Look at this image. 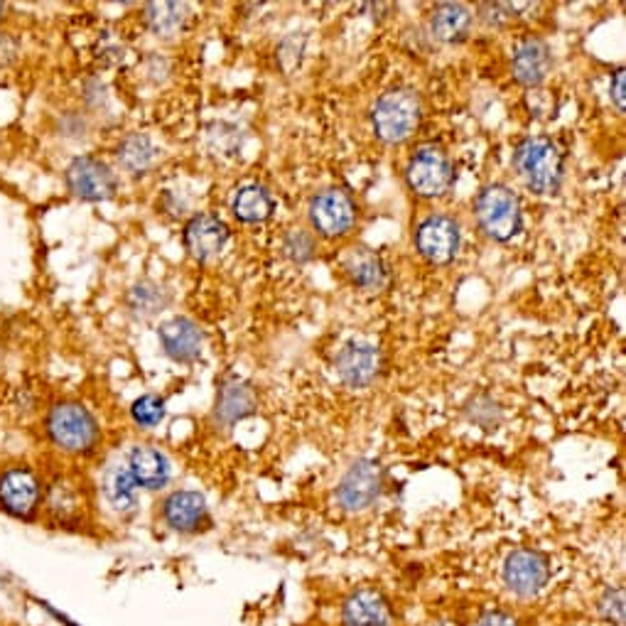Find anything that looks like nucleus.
I'll return each instance as SVG.
<instances>
[{
    "instance_id": "f257e3e1",
    "label": "nucleus",
    "mask_w": 626,
    "mask_h": 626,
    "mask_svg": "<svg viewBox=\"0 0 626 626\" xmlns=\"http://www.w3.org/2000/svg\"><path fill=\"white\" fill-rule=\"evenodd\" d=\"M47 445L64 457H89L99 450L101 425L79 400H57L42 416Z\"/></svg>"
},
{
    "instance_id": "f03ea898",
    "label": "nucleus",
    "mask_w": 626,
    "mask_h": 626,
    "mask_svg": "<svg viewBox=\"0 0 626 626\" xmlns=\"http://www.w3.org/2000/svg\"><path fill=\"white\" fill-rule=\"evenodd\" d=\"M44 477L28 459L0 465V514L20 524H38L42 516Z\"/></svg>"
},
{
    "instance_id": "7ed1b4c3",
    "label": "nucleus",
    "mask_w": 626,
    "mask_h": 626,
    "mask_svg": "<svg viewBox=\"0 0 626 626\" xmlns=\"http://www.w3.org/2000/svg\"><path fill=\"white\" fill-rule=\"evenodd\" d=\"M514 168L530 192L555 195L565 177V158L550 138L530 136L516 146Z\"/></svg>"
},
{
    "instance_id": "20e7f679",
    "label": "nucleus",
    "mask_w": 626,
    "mask_h": 626,
    "mask_svg": "<svg viewBox=\"0 0 626 626\" xmlns=\"http://www.w3.org/2000/svg\"><path fill=\"white\" fill-rule=\"evenodd\" d=\"M423 118L420 97L413 89H391L371 109V126L379 140L388 146H400L418 131Z\"/></svg>"
},
{
    "instance_id": "39448f33",
    "label": "nucleus",
    "mask_w": 626,
    "mask_h": 626,
    "mask_svg": "<svg viewBox=\"0 0 626 626\" xmlns=\"http://www.w3.org/2000/svg\"><path fill=\"white\" fill-rule=\"evenodd\" d=\"M64 187L79 202L99 205L109 202L121 190V180L109 160L91 152H81L67 162L64 168Z\"/></svg>"
},
{
    "instance_id": "423d86ee",
    "label": "nucleus",
    "mask_w": 626,
    "mask_h": 626,
    "mask_svg": "<svg viewBox=\"0 0 626 626\" xmlns=\"http://www.w3.org/2000/svg\"><path fill=\"white\" fill-rule=\"evenodd\" d=\"M475 215L479 229L489 236L491 241L506 244L516 239L524 229V211L521 202L514 195L511 187L506 185H487L477 197Z\"/></svg>"
},
{
    "instance_id": "0eeeda50",
    "label": "nucleus",
    "mask_w": 626,
    "mask_h": 626,
    "mask_svg": "<svg viewBox=\"0 0 626 626\" xmlns=\"http://www.w3.org/2000/svg\"><path fill=\"white\" fill-rule=\"evenodd\" d=\"M455 168L443 148L425 146L406 165V182L423 199L443 197L453 187Z\"/></svg>"
},
{
    "instance_id": "6e6552de",
    "label": "nucleus",
    "mask_w": 626,
    "mask_h": 626,
    "mask_svg": "<svg viewBox=\"0 0 626 626\" xmlns=\"http://www.w3.org/2000/svg\"><path fill=\"white\" fill-rule=\"evenodd\" d=\"M87 499L79 484L69 475H52L44 479L42 516L52 528H77L85 521Z\"/></svg>"
},
{
    "instance_id": "1a4fd4ad",
    "label": "nucleus",
    "mask_w": 626,
    "mask_h": 626,
    "mask_svg": "<svg viewBox=\"0 0 626 626\" xmlns=\"http://www.w3.org/2000/svg\"><path fill=\"white\" fill-rule=\"evenodd\" d=\"M384 491V469L376 459H357L337 487V501L345 511L361 514L379 501Z\"/></svg>"
},
{
    "instance_id": "9d476101",
    "label": "nucleus",
    "mask_w": 626,
    "mask_h": 626,
    "mask_svg": "<svg viewBox=\"0 0 626 626\" xmlns=\"http://www.w3.org/2000/svg\"><path fill=\"white\" fill-rule=\"evenodd\" d=\"M307 217H310L312 229L325 239H341L357 223V202L349 192L332 187V190L312 197Z\"/></svg>"
},
{
    "instance_id": "9b49d317",
    "label": "nucleus",
    "mask_w": 626,
    "mask_h": 626,
    "mask_svg": "<svg viewBox=\"0 0 626 626\" xmlns=\"http://www.w3.org/2000/svg\"><path fill=\"white\" fill-rule=\"evenodd\" d=\"M459 223L447 215L425 217L416 229V248L425 261L433 266H447L455 261L459 251Z\"/></svg>"
},
{
    "instance_id": "f8f14e48",
    "label": "nucleus",
    "mask_w": 626,
    "mask_h": 626,
    "mask_svg": "<svg viewBox=\"0 0 626 626\" xmlns=\"http://www.w3.org/2000/svg\"><path fill=\"white\" fill-rule=\"evenodd\" d=\"M550 565L546 555L530 548L514 550L504 563V583L516 597H538L548 585Z\"/></svg>"
},
{
    "instance_id": "ddd939ff",
    "label": "nucleus",
    "mask_w": 626,
    "mask_h": 626,
    "mask_svg": "<svg viewBox=\"0 0 626 626\" xmlns=\"http://www.w3.org/2000/svg\"><path fill=\"white\" fill-rule=\"evenodd\" d=\"M160 516L165 526L175 534H197L209 521V506L205 494L195 489H177L162 499Z\"/></svg>"
},
{
    "instance_id": "4468645a",
    "label": "nucleus",
    "mask_w": 626,
    "mask_h": 626,
    "mask_svg": "<svg viewBox=\"0 0 626 626\" xmlns=\"http://www.w3.org/2000/svg\"><path fill=\"white\" fill-rule=\"evenodd\" d=\"M123 463L128 471H131L136 487L143 491H162L172 479L170 457L156 445H133L131 450L126 453Z\"/></svg>"
},
{
    "instance_id": "2eb2a0df",
    "label": "nucleus",
    "mask_w": 626,
    "mask_h": 626,
    "mask_svg": "<svg viewBox=\"0 0 626 626\" xmlns=\"http://www.w3.org/2000/svg\"><path fill=\"white\" fill-rule=\"evenodd\" d=\"M158 339L162 351L177 364H195L202 357L205 335L190 317L175 315L170 320H165L158 329Z\"/></svg>"
},
{
    "instance_id": "dca6fc26",
    "label": "nucleus",
    "mask_w": 626,
    "mask_h": 626,
    "mask_svg": "<svg viewBox=\"0 0 626 626\" xmlns=\"http://www.w3.org/2000/svg\"><path fill=\"white\" fill-rule=\"evenodd\" d=\"M229 241V227L217 215H195L185 223L182 244L195 261L207 264L217 258Z\"/></svg>"
},
{
    "instance_id": "f3484780",
    "label": "nucleus",
    "mask_w": 626,
    "mask_h": 626,
    "mask_svg": "<svg viewBox=\"0 0 626 626\" xmlns=\"http://www.w3.org/2000/svg\"><path fill=\"white\" fill-rule=\"evenodd\" d=\"M381 357L379 349L364 341H351L337 357V374L349 388H366L371 386L376 374H379Z\"/></svg>"
},
{
    "instance_id": "a211bd4d",
    "label": "nucleus",
    "mask_w": 626,
    "mask_h": 626,
    "mask_svg": "<svg viewBox=\"0 0 626 626\" xmlns=\"http://www.w3.org/2000/svg\"><path fill=\"white\" fill-rule=\"evenodd\" d=\"M160 160V148L148 133H128L116 146V162L126 175L146 177Z\"/></svg>"
},
{
    "instance_id": "6ab92c4d",
    "label": "nucleus",
    "mask_w": 626,
    "mask_h": 626,
    "mask_svg": "<svg viewBox=\"0 0 626 626\" xmlns=\"http://www.w3.org/2000/svg\"><path fill=\"white\" fill-rule=\"evenodd\" d=\"M511 67H514V77L521 87L543 85L550 72V47L538 38H528L524 42H518L514 50Z\"/></svg>"
},
{
    "instance_id": "aec40b11",
    "label": "nucleus",
    "mask_w": 626,
    "mask_h": 626,
    "mask_svg": "<svg viewBox=\"0 0 626 626\" xmlns=\"http://www.w3.org/2000/svg\"><path fill=\"white\" fill-rule=\"evenodd\" d=\"M347 626H391V607L376 589H357L341 607Z\"/></svg>"
},
{
    "instance_id": "412c9836",
    "label": "nucleus",
    "mask_w": 626,
    "mask_h": 626,
    "mask_svg": "<svg viewBox=\"0 0 626 626\" xmlns=\"http://www.w3.org/2000/svg\"><path fill=\"white\" fill-rule=\"evenodd\" d=\"M101 494L103 501L111 506L116 514H131L138 501V487L128 471L126 463H111L101 475Z\"/></svg>"
},
{
    "instance_id": "4be33fe9",
    "label": "nucleus",
    "mask_w": 626,
    "mask_h": 626,
    "mask_svg": "<svg viewBox=\"0 0 626 626\" xmlns=\"http://www.w3.org/2000/svg\"><path fill=\"white\" fill-rule=\"evenodd\" d=\"M430 30L440 42H465L471 30V13L463 3H440L433 10Z\"/></svg>"
},
{
    "instance_id": "5701e85b",
    "label": "nucleus",
    "mask_w": 626,
    "mask_h": 626,
    "mask_svg": "<svg viewBox=\"0 0 626 626\" xmlns=\"http://www.w3.org/2000/svg\"><path fill=\"white\" fill-rule=\"evenodd\" d=\"M233 217L244 223H264L276 211V199L261 185H246L231 199Z\"/></svg>"
},
{
    "instance_id": "b1692460",
    "label": "nucleus",
    "mask_w": 626,
    "mask_h": 626,
    "mask_svg": "<svg viewBox=\"0 0 626 626\" xmlns=\"http://www.w3.org/2000/svg\"><path fill=\"white\" fill-rule=\"evenodd\" d=\"M254 408H256V396L248 384H244L239 379H231L219 388L217 418L223 425H233L236 420L251 416Z\"/></svg>"
},
{
    "instance_id": "393cba45",
    "label": "nucleus",
    "mask_w": 626,
    "mask_h": 626,
    "mask_svg": "<svg viewBox=\"0 0 626 626\" xmlns=\"http://www.w3.org/2000/svg\"><path fill=\"white\" fill-rule=\"evenodd\" d=\"M345 268L349 278L366 290L381 288L386 280V266L381 261V256L374 254L371 248H354V251L347 256Z\"/></svg>"
},
{
    "instance_id": "a878e982",
    "label": "nucleus",
    "mask_w": 626,
    "mask_h": 626,
    "mask_svg": "<svg viewBox=\"0 0 626 626\" xmlns=\"http://www.w3.org/2000/svg\"><path fill=\"white\" fill-rule=\"evenodd\" d=\"M143 20L156 38L170 40L182 32L187 22V8L180 3H148L143 8Z\"/></svg>"
},
{
    "instance_id": "bb28decb",
    "label": "nucleus",
    "mask_w": 626,
    "mask_h": 626,
    "mask_svg": "<svg viewBox=\"0 0 626 626\" xmlns=\"http://www.w3.org/2000/svg\"><path fill=\"white\" fill-rule=\"evenodd\" d=\"M168 292H165L158 282L152 280H140L128 290V307L136 317H152L158 315L165 305H168Z\"/></svg>"
},
{
    "instance_id": "cd10ccee",
    "label": "nucleus",
    "mask_w": 626,
    "mask_h": 626,
    "mask_svg": "<svg viewBox=\"0 0 626 626\" xmlns=\"http://www.w3.org/2000/svg\"><path fill=\"white\" fill-rule=\"evenodd\" d=\"M168 416V408H165V398L158 394H146L133 400L131 406V418L140 430H152Z\"/></svg>"
},
{
    "instance_id": "c85d7f7f",
    "label": "nucleus",
    "mask_w": 626,
    "mask_h": 626,
    "mask_svg": "<svg viewBox=\"0 0 626 626\" xmlns=\"http://www.w3.org/2000/svg\"><path fill=\"white\" fill-rule=\"evenodd\" d=\"M286 256L295 264H305L315 256V239L302 229H292L286 236Z\"/></svg>"
},
{
    "instance_id": "c756f323",
    "label": "nucleus",
    "mask_w": 626,
    "mask_h": 626,
    "mask_svg": "<svg viewBox=\"0 0 626 626\" xmlns=\"http://www.w3.org/2000/svg\"><path fill=\"white\" fill-rule=\"evenodd\" d=\"M599 612L614 624H624V593L622 589H607L599 599Z\"/></svg>"
},
{
    "instance_id": "7c9ffc66",
    "label": "nucleus",
    "mask_w": 626,
    "mask_h": 626,
    "mask_svg": "<svg viewBox=\"0 0 626 626\" xmlns=\"http://www.w3.org/2000/svg\"><path fill=\"white\" fill-rule=\"evenodd\" d=\"M20 54H22V42L16 38L13 32L0 30V69H8L10 64H16Z\"/></svg>"
},
{
    "instance_id": "2f4dec72",
    "label": "nucleus",
    "mask_w": 626,
    "mask_h": 626,
    "mask_svg": "<svg viewBox=\"0 0 626 626\" xmlns=\"http://www.w3.org/2000/svg\"><path fill=\"white\" fill-rule=\"evenodd\" d=\"M475 626H521V624H518V619H514L511 614L491 609V612H484Z\"/></svg>"
},
{
    "instance_id": "473e14b6",
    "label": "nucleus",
    "mask_w": 626,
    "mask_h": 626,
    "mask_svg": "<svg viewBox=\"0 0 626 626\" xmlns=\"http://www.w3.org/2000/svg\"><path fill=\"white\" fill-rule=\"evenodd\" d=\"M624 81H626L624 69H617L612 77V85H609V97H612L614 106H617V111H622V113H624Z\"/></svg>"
},
{
    "instance_id": "72a5a7b5",
    "label": "nucleus",
    "mask_w": 626,
    "mask_h": 626,
    "mask_svg": "<svg viewBox=\"0 0 626 626\" xmlns=\"http://www.w3.org/2000/svg\"><path fill=\"white\" fill-rule=\"evenodd\" d=\"M6 20H8V6L0 3V28H3Z\"/></svg>"
},
{
    "instance_id": "f704fd0d",
    "label": "nucleus",
    "mask_w": 626,
    "mask_h": 626,
    "mask_svg": "<svg viewBox=\"0 0 626 626\" xmlns=\"http://www.w3.org/2000/svg\"><path fill=\"white\" fill-rule=\"evenodd\" d=\"M0 371H3V351H0Z\"/></svg>"
},
{
    "instance_id": "c9c22d12",
    "label": "nucleus",
    "mask_w": 626,
    "mask_h": 626,
    "mask_svg": "<svg viewBox=\"0 0 626 626\" xmlns=\"http://www.w3.org/2000/svg\"><path fill=\"white\" fill-rule=\"evenodd\" d=\"M0 585H3V575H0Z\"/></svg>"
}]
</instances>
